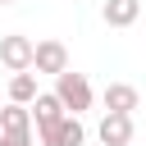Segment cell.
Here are the masks:
<instances>
[{
    "mask_svg": "<svg viewBox=\"0 0 146 146\" xmlns=\"http://www.w3.org/2000/svg\"><path fill=\"white\" fill-rule=\"evenodd\" d=\"M0 64H5L9 73H27V68L36 64V41H32V36H23V32L0 36Z\"/></svg>",
    "mask_w": 146,
    "mask_h": 146,
    "instance_id": "obj_1",
    "label": "cell"
},
{
    "mask_svg": "<svg viewBox=\"0 0 146 146\" xmlns=\"http://www.w3.org/2000/svg\"><path fill=\"white\" fill-rule=\"evenodd\" d=\"M55 96L64 100V110L68 114H82V110H91V82H87V73H59L55 78Z\"/></svg>",
    "mask_w": 146,
    "mask_h": 146,
    "instance_id": "obj_2",
    "label": "cell"
},
{
    "mask_svg": "<svg viewBox=\"0 0 146 146\" xmlns=\"http://www.w3.org/2000/svg\"><path fill=\"white\" fill-rule=\"evenodd\" d=\"M32 119H36V137H50V132L68 119V110H64V100H59L55 91H41V96L32 100Z\"/></svg>",
    "mask_w": 146,
    "mask_h": 146,
    "instance_id": "obj_3",
    "label": "cell"
},
{
    "mask_svg": "<svg viewBox=\"0 0 146 146\" xmlns=\"http://www.w3.org/2000/svg\"><path fill=\"white\" fill-rule=\"evenodd\" d=\"M36 73H50V78H59V73H68V50H64V41H36V64H32Z\"/></svg>",
    "mask_w": 146,
    "mask_h": 146,
    "instance_id": "obj_4",
    "label": "cell"
},
{
    "mask_svg": "<svg viewBox=\"0 0 146 146\" xmlns=\"http://www.w3.org/2000/svg\"><path fill=\"white\" fill-rule=\"evenodd\" d=\"M96 132H100V146H128L132 141V114H105Z\"/></svg>",
    "mask_w": 146,
    "mask_h": 146,
    "instance_id": "obj_5",
    "label": "cell"
},
{
    "mask_svg": "<svg viewBox=\"0 0 146 146\" xmlns=\"http://www.w3.org/2000/svg\"><path fill=\"white\" fill-rule=\"evenodd\" d=\"M100 100H105V114H132L141 96H137V87H128V82H110Z\"/></svg>",
    "mask_w": 146,
    "mask_h": 146,
    "instance_id": "obj_6",
    "label": "cell"
},
{
    "mask_svg": "<svg viewBox=\"0 0 146 146\" xmlns=\"http://www.w3.org/2000/svg\"><path fill=\"white\" fill-rule=\"evenodd\" d=\"M137 14H141V0H105V9H100V18L110 27H132Z\"/></svg>",
    "mask_w": 146,
    "mask_h": 146,
    "instance_id": "obj_7",
    "label": "cell"
},
{
    "mask_svg": "<svg viewBox=\"0 0 146 146\" xmlns=\"http://www.w3.org/2000/svg\"><path fill=\"white\" fill-rule=\"evenodd\" d=\"M82 141H87V128L78 123V114H68L50 137H41V146H82Z\"/></svg>",
    "mask_w": 146,
    "mask_h": 146,
    "instance_id": "obj_8",
    "label": "cell"
},
{
    "mask_svg": "<svg viewBox=\"0 0 146 146\" xmlns=\"http://www.w3.org/2000/svg\"><path fill=\"white\" fill-rule=\"evenodd\" d=\"M0 132H32V105H5L0 110Z\"/></svg>",
    "mask_w": 146,
    "mask_h": 146,
    "instance_id": "obj_9",
    "label": "cell"
},
{
    "mask_svg": "<svg viewBox=\"0 0 146 146\" xmlns=\"http://www.w3.org/2000/svg\"><path fill=\"white\" fill-rule=\"evenodd\" d=\"M41 91H36V73H14L9 78V100L14 105H32Z\"/></svg>",
    "mask_w": 146,
    "mask_h": 146,
    "instance_id": "obj_10",
    "label": "cell"
},
{
    "mask_svg": "<svg viewBox=\"0 0 146 146\" xmlns=\"http://www.w3.org/2000/svg\"><path fill=\"white\" fill-rule=\"evenodd\" d=\"M0 146H32V132H0Z\"/></svg>",
    "mask_w": 146,
    "mask_h": 146,
    "instance_id": "obj_11",
    "label": "cell"
},
{
    "mask_svg": "<svg viewBox=\"0 0 146 146\" xmlns=\"http://www.w3.org/2000/svg\"><path fill=\"white\" fill-rule=\"evenodd\" d=\"M0 5H18V0H0Z\"/></svg>",
    "mask_w": 146,
    "mask_h": 146,
    "instance_id": "obj_12",
    "label": "cell"
}]
</instances>
